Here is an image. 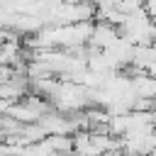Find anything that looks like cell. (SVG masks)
<instances>
[{
	"label": "cell",
	"instance_id": "6da1fadb",
	"mask_svg": "<svg viewBox=\"0 0 156 156\" xmlns=\"http://www.w3.org/2000/svg\"><path fill=\"white\" fill-rule=\"evenodd\" d=\"M117 37H119V32L115 29V24H110V22L100 20V22L93 27V34H90L88 46H95V49H107V46H110Z\"/></svg>",
	"mask_w": 156,
	"mask_h": 156
},
{
	"label": "cell",
	"instance_id": "7a4b0ae2",
	"mask_svg": "<svg viewBox=\"0 0 156 156\" xmlns=\"http://www.w3.org/2000/svg\"><path fill=\"white\" fill-rule=\"evenodd\" d=\"M146 5V0H122V10L124 12H134V10H141Z\"/></svg>",
	"mask_w": 156,
	"mask_h": 156
},
{
	"label": "cell",
	"instance_id": "3957f363",
	"mask_svg": "<svg viewBox=\"0 0 156 156\" xmlns=\"http://www.w3.org/2000/svg\"><path fill=\"white\" fill-rule=\"evenodd\" d=\"M144 10L149 12V17H154V20H156V0H146V5H144Z\"/></svg>",
	"mask_w": 156,
	"mask_h": 156
},
{
	"label": "cell",
	"instance_id": "277c9868",
	"mask_svg": "<svg viewBox=\"0 0 156 156\" xmlns=\"http://www.w3.org/2000/svg\"><path fill=\"white\" fill-rule=\"evenodd\" d=\"M0 66H2V41H0Z\"/></svg>",
	"mask_w": 156,
	"mask_h": 156
},
{
	"label": "cell",
	"instance_id": "5b68a950",
	"mask_svg": "<svg viewBox=\"0 0 156 156\" xmlns=\"http://www.w3.org/2000/svg\"><path fill=\"white\" fill-rule=\"evenodd\" d=\"M154 22H156V20H154Z\"/></svg>",
	"mask_w": 156,
	"mask_h": 156
},
{
	"label": "cell",
	"instance_id": "8992f818",
	"mask_svg": "<svg viewBox=\"0 0 156 156\" xmlns=\"http://www.w3.org/2000/svg\"><path fill=\"white\" fill-rule=\"evenodd\" d=\"M149 156H151V154H149Z\"/></svg>",
	"mask_w": 156,
	"mask_h": 156
}]
</instances>
